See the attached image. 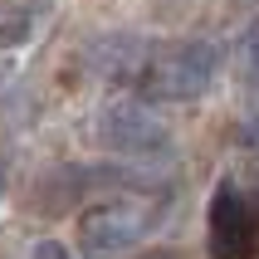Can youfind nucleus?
<instances>
[{
  "mask_svg": "<svg viewBox=\"0 0 259 259\" xmlns=\"http://www.w3.org/2000/svg\"><path fill=\"white\" fill-rule=\"evenodd\" d=\"M142 59H147V44L132 39V34H108L88 49V69L98 78H113V83H137L142 73Z\"/></svg>",
  "mask_w": 259,
  "mask_h": 259,
  "instance_id": "obj_5",
  "label": "nucleus"
},
{
  "mask_svg": "<svg viewBox=\"0 0 259 259\" xmlns=\"http://www.w3.org/2000/svg\"><path fill=\"white\" fill-rule=\"evenodd\" d=\"M205 249L210 259H259V201L245 186H235V181L215 186Z\"/></svg>",
  "mask_w": 259,
  "mask_h": 259,
  "instance_id": "obj_4",
  "label": "nucleus"
},
{
  "mask_svg": "<svg viewBox=\"0 0 259 259\" xmlns=\"http://www.w3.org/2000/svg\"><path fill=\"white\" fill-rule=\"evenodd\" d=\"M29 259H73V254L59 245V240H39V245L29 249Z\"/></svg>",
  "mask_w": 259,
  "mask_h": 259,
  "instance_id": "obj_7",
  "label": "nucleus"
},
{
  "mask_svg": "<svg viewBox=\"0 0 259 259\" xmlns=\"http://www.w3.org/2000/svg\"><path fill=\"white\" fill-rule=\"evenodd\" d=\"M147 230H152V205L147 201H98L78 215V254L117 259L142 245Z\"/></svg>",
  "mask_w": 259,
  "mask_h": 259,
  "instance_id": "obj_3",
  "label": "nucleus"
},
{
  "mask_svg": "<svg viewBox=\"0 0 259 259\" xmlns=\"http://www.w3.org/2000/svg\"><path fill=\"white\" fill-rule=\"evenodd\" d=\"M93 137L108 152L132 161H152V157H171V127L157 117V108L142 98H113L103 103L93 117Z\"/></svg>",
  "mask_w": 259,
  "mask_h": 259,
  "instance_id": "obj_2",
  "label": "nucleus"
},
{
  "mask_svg": "<svg viewBox=\"0 0 259 259\" xmlns=\"http://www.w3.org/2000/svg\"><path fill=\"white\" fill-rule=\"evenodd\" d=\"M49 5L54 0H0V44L5 49L29 44L49 20Z\"/></svg>",
  "mask_w": 259,
  "mask_h": 259,
  "instance_id": "obj_6",
  "label": "nucleus"
},
{
  "mask_svg": "<svg viewBox=\"0 0 259 259\" xmlns=\"http://www.w3.org/2000/svg\"><path fill=\"white\" fill-rule=\"evenodd\" d=\"M0 191H5V157H0Z\"/></svg>",
  "mask_w": 259,
  "mask_h": 259,
  "instance_id": "obj_9",
  "label": "nucleus"
},
{
  "mask_svg": "<svg viewBox=\"0 0 259 259\" xmlns=\"http://www.w3.org/2000/svg\"><path fill=\"white\" fill-rule=\"evenodd\" d=\"M220 73V49L210 39H171L147 44L142 73H137V98L142 103H196Z\"/></svg>",
  "mask_w": 259,
  "mask_h": 259,
  "instance_id": "obj_1",
  "label": "nucleus"
},
{
  "mask_svg": "<svg viewBox=\"0 0 259 259\" xmlns=\"http://www.w3.org/2000/svg\"><path fill=\"white\" fill-rule=\"evenodd\" d=\"M137 259H181V254H176V249H142Z\"/></svg>",
  "mask_w": 259,
  "mask_h": 259,
  "instance_id": "obj_8",
  "label": "nucleus"
}]
</instances>
